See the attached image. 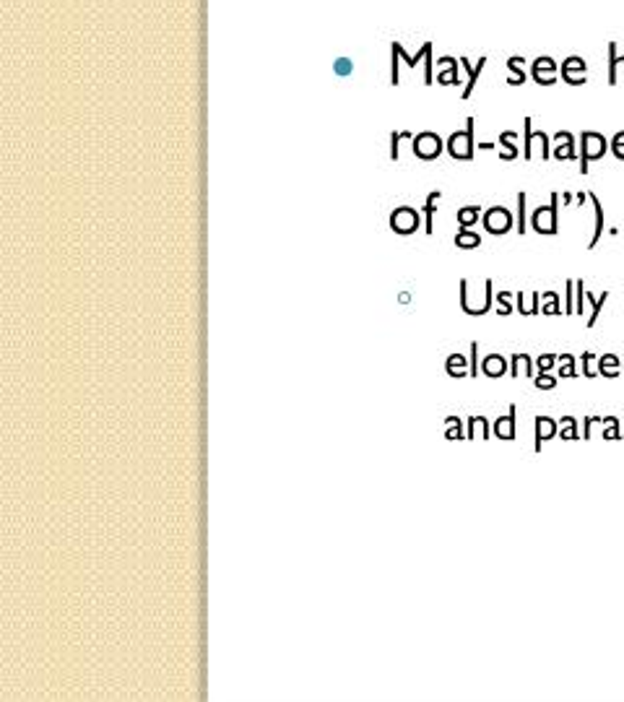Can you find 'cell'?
Masks as SVG:
<instances>
[{
    "instance_id": "cell-10",
    "label": "cell",
    "mask_w": 624,
    "mask_h": 702,
    "mask_svg": "<svg viewBox=\"0 0 624 702\" xmlns=\"http://www.w3.org/2000/svg\"><path fill=\"white\" fill-rule=\"evenodd\" d=\"M533 435H536L533 450L541 453V442H547V440H552V437L559 435V422L552 419V416H536V422H533Z\"/></svg>"
},
{
    "instance_id": "cell-20",
    "label": "cell",
    "mask_w": 624,
    "mask_h": 702,
    "mask_svg": "<svg viewBox=\"0 0 624 702\" xmlns=\"http://www.w3.org/2000/svg\"><path fill=\"white\" fill-rule=\"evenodd\" d=\"M489 435H492V424H489L484 416H471V419H468V432H466V440H476V437L489 440Z\"/></svg>"
},
{
    "instance_id": "cell-41",
    "label": "cell",
    "mask_w": 624,
    "mask_h": 702,
    "mask_svg": "<svg viewBox=\"0 0 624 702\" xmlns=\"http://www.w3.org/2000/svg\"><path fill=\"white\" fill-rule=\"evenodd\" d=\"M580 362H583V375H586V378H591V380L598 378V370H596V367H593V364H596V356L591 354V351H586V354L580 356Z\"/></svg>"
},
{
    "instance_id": "cell-48",
    "label": "cell",
    "mask_w": 624,
    "mask_h": 702,
    "mask_svg": "<svg viewBox=\"0 0 624 702\" xmlns=\"http://www.w3.org/2000/svg\"><path fill=\"white\" fill-rule=\"evenodd\" d=\"M333 68H335V73H338V76H349V73H351V60L341 58V60H335Z\"/></svg>"
},
{
    "instance_id": "cell-39",
    "label": "cell",
    "mask_w": 624,
    "mask_h": 702,
    "mask_svg": "<svg viewBox=\"0 0 624 702\" xmlns=\"http://www.w3.org/2000/svg\"><path fill=\"white\" fill-rule=\"evenodd\" d=\"M533 367L539 372H552L556 367V354H541L533 359Z\"/></svg>"
},
{
    "instance_id": "cell-46",
    "label": "cell",
    "mask_w": 624,
    "mask_h": 702,
    "mask_svg": "<svg viewBox=\"0 0 624 702\" xmlns=\"http://www.w3.org/2000/svg\"><path fill=\"white\" fill-rule=\"evenodd\" d=\"M583 299H586V284L575 281V312L583 315Z\"/></svg>"
},
{
    "instance_id": "cell-23",
    "label": "cell",
    "mask_w": 624,
    "mask_h": 702,
    "mask_svg": "<svg viewBox=\"0 0 624 702\" xmlns=\"http://www.w3.org/2000/svg\"><path fill=\"white\" fill-rule=\"evenodd\" d=\"M442 198L440 190H434L426 196V203H424V232L432 234L434 232V211H437V201Z\"/></svg>"
},
{
    "instance_id": "cell-38",
    "label": "cell",
    "mask_w": 624,
    "mask_h": 702,
    "mask_svg": "<svg viewBox=\"0 0 624 702\" xmlns=\"http://www.w3.org/2000/svg\"><path fill=\"white\" fill-rule=\"evenodd\" d=\"M533 385L539 388V390H554L556 378L554 375H549V372H539V375H533Z\"/></svg>"
},
{
    "instance_id": "cell-33",
    "label": "cell",
    "mask_w": 624,
    "mask_h": 702,
    "mask_svg": "<svg viewBox=\"0 0 624 702\" xmlns=\"http://www.w3.org/2000/svg\"><path fill=\"white\" fill-rule=\"evenodd\" d=\"M533 146H539L541 149V159H544V161L552 156V138H549L544 130H533Z\"/></svg>"
},
{
    "instance_id": "cell-44",
    "label": "cell",
    "mask_w": 624,
    "mask_h": 702,
    "mask_svg": "<svg viewBox=\"0 0 624 702\" xmlns=\"http://www.w3.org/2000/svg\"><path fill=\"white\" fill-rule=\"evenodd\" d=\"M468 375L479 378V341H471V364H468Z\"/></svg>"
},
{
    "instance_id": "cell-16",
    "label": "cell",
    "mask_w": 624,
    "mask_h": 702,
    "mask_svg": "<svg viewBox=\"0 0 624 702\" xmlns=\"http://www.w3.org/2000/svg\"><path fill=\"white\" fill-rule=\"evenodd\" d=\"M520 149H518V133L515 130H505L502 136H500V159L502 161H512V159H518Z\"/></svg>"
},
{
    "instance_id": "cell-17",
    "label": "cell",
    "mask_w": 624,
    "mask_h": 702,
    "mask_svg": "<svg viewBox=\"0 0 624 702\" xmlns=\"http://www.w3.org/2000/svg\"><path fill=\"white\" fill-rule=\"evenodd\" d=\"M390 50H396L398 58H401V63H406L409 68H416L419 63H421V60H424V58H426V55L432 53V42H424V45H421V50H419L416 55H409V53H406L404 45H401V42H393V45H390Z\"/></svg>"
},
{
    "instance_id": "cell-22",
    "label": "cell",
    "mask_w": 624,
    "mask_h": 702,
    "mask_svg": "<svg viewBox=\"0 0 624 702\" xmlns=\"http://www.w3.org/2000/svg\"><path fill=\"white\" fill-rule=\"evenodd\" d=\"M466 367H468V359H466V354H450L448 362H445V372H448L450 378H456V380H461V378H466V375H468V372H466Z\"/></svg>"
},
{
    "instance_id": "cell-50",
    "label": "cell",
    "mask_w": 624,
    "mask_h": 702,
    "mask_svg": "<svg viewBox=\"0 0 624 702\" xmlns=\"http://www.w3.org/2000/svg\"><path fill=\"white\" fill-rule=\"evenodd\" d=\"M586 201H588V193H578V196H575V203L583 206V203H586Z\"/></svg>"
},
{
    "instance_id": "cell-29",
    "label": "cell",
    "mask_w": 624,
    "mask_h": 702,
    "mask_svg": "<svg viewBox=\"0 0 624 702\" xmlns=\"http://www.w3.org/2000/svg\"><path fill=\"white\" fill-rule=\"evenodd\" d=\"M479 206H463L458 208V227L461 229H471L476 221H479Z\"/></svg>"
},
{
    "instance_id": "cell-45",
    "label": "cell",
    "mask_w": 624,
    "mask_h": 702,
    "mask_svg": "<svg viewBox=\"0 0 624 702\" xmlns=\"http://www.w3.org/2000/svg\"><path fill=\"white\" fill-rule=\"evenodd\" d=\"M559 73H562V81L570 86H583L588 81V73H572V70H559Z\"/></svg>"
},
{
    "instance_id": "cell-32",
    "label": "cell",
    "mask_w": 624,
    "mask_h": 702,
    "mask_svg": "<svg viewBox=\"0 0 624 702\" xmlns=\"http://www.w3.org/2000/svg\"><path fill=\"white\" fill-rule=\"evenodd\" d=\"M523 156L533 159V120L525 117L523 120Z\"/></svg>"
},
{
    "instance_id": "cell-5",
    "label": "cell",
    "mask_w": 624,
    "mask_h": 702,
    "mask_svg": "<svg viewBox=\"0 0 624 702\" xmlns=\"http://www.w3.org/2000/svg\"><path fill=\"white\" fill-rule=\"evenodd\" d=\"M481 224H484V229H487L489 234L502 237V234H507L512 227H515V216H512L507 208H502V206H492V208L484 211Z\"/></svg>"
},
{
    "instance_id": "cell-31",
    "label": "cell",
    "mask_w": 624,
    "mask_h": 702,
    "mask_svg": "<svg viewBox=\"0 0 624 702\" xmlns=\"http://www.w3.org/2000/svg\"><path fill=\"white\" fill-rule=\"evenodd\" d=\"M445 440H466V432H463V422L458 419V416H445Z\"/></svg>"
},
{
    "instance_id": "cell-21",
    "label": "cell",
    "mask_w": 624,
    "mask_h": 702,
    "mask_svg": "<svg viewBox=\"0 0 624 702\" xmlns=\"http://www.w3.org/2000/svg\"><path fill=\"white\" fill-rule=\"evenodd\" d=\"M619 367H622V359L617 354H603L598 356V375H603L606 380L619 378Z\"/></svg>"
},
{
    "instance_id": "cell-35",
    "label": "cell",
    "mask_w": 624,
    "mask_h": 702,
    "mask_svg": "<svg viewBox=\"0 0 624 702\" xmlns=\"http://www.w3.org/2000/svg\"><path fill=\"white\" fill-rule=\"evenodd\" d=\"M619 437H622V422H619V416H611V422L603 424V440L614 442Z\"/></svg>"
},
{
    "instance_id": "cell-51",
    "label": "cell",
    "mask_w": 624,
    "mask_h": 702,
    "mask_svg": "<svg viewBox=\"0 0 624 702\" xmlns=\"http://www.w3.org/2000/svg\"><path fill=\"white\" fill-rule=\"evenodd\" d=\"M479 149H481V151H495L497 144H479Z\"/></svg>"
},
{
    "instance_id": "cell-15",
    "label": "cell",
    "mask_w": 624,
    "mask_h": 702,
    "mask_svg": "<svg viewBox=\"0 0 624 702\" xmlns=\"http://www.w3.org/2000/svg\"><path fill=\"white\" fill-rule=\"evenodd\" d=\"M515 302H518V312L520 315H539L541 312V292H520L515 297Z\"/></svg>"
},
{
    "instance_id": "cell-4",
    "label": "cell",
    "mask_w": 624,
    "mask_h": 702,
    "mask_svg": "<svg viewBox=\"0 0 624 702\" xmlns=\"http://www.w3.org/2000/svg\"><path fill=\"white\" fill-rule=\"evenodd\" d=\"M411 151L421 161H432V159H437L445 151V141L437 133H432V130H424V133H419V136L411 138Z\"/></svg>"
},
{
    "instance_id": "cell-18",
    "label": "cell",
    "mask_w": 624,
    "mask_h": 702,
    "mask_svg": "<svg viewBox=\"0 0 624 702\" xmlns=\"http://www.w3.org/2000/svg\"><path fill=\"white\" fill-rule=\"evenodd\" d=\"M510 378H533V359L528 354L510 356Z\"/></svg>"
},
{
    "instance_id": "cell-37",
    "label": "cell",
    "mask_w": 624,
    "mask_h": 702,
    "mask_svg": "<svg viewBox=\"0 0 624 702\" xmlns=\"http://www.w3.org/2000/svg\"><path fill=\"white\" fill-rule=\"evenodd\" d=\"M409 138H414L411 130H398V133L390 136V159H393V161H398V154H401L398 144H401V141H409Z\"/></svg>"
},
{
    "instance_id": "cell-30",
    "label": "cell",
    "mask_w": 624,
    "mask_h": 702,
    "mask_svg": "<svg viewBox=\"0 0 624 702\" xmlns=\"http://www.w3.org/2000/svg\"><path fill=\"white\" fill-rule=\"evenodd\" d=\"M559 437L567 440V442H572V440L580 437L578 419H575V416H562V419H559Z\"/></svg>"
},
{
    "instance_id": "cell-9",
    "label": "cell",
    "mask_w": 624,
    "mask_h": 702,
    "mask_svg": "<svg viewBox=\"0 0 624 702\" xmlns=\"http://www.w3.org/2000/svg\"><path fill=\"white\" fill-rule=\"evenodd\" d=\"M515 427H518V406H510L505 416H497L492 424V435L500 440H515Z\"/></svg>"
},
{
    "instance_id": "cell-19",
    "label": "cell",
    "mask_w": 624,
    "mask_h": 702,
    "mask_svg": "<svg viewBox=\"0 0 624 702\" xmlns=\"http://www.w3.org/2000/svg\"><path fill=\"white\" fill-rule=\"evenodd\" d=\"M588 201L593 203V211H596V227H593V234H591V242H588V248L593 250L603 237V206H601V201L593 196V193H588Z\"/></svg>"
},
{
    "instance_id": "cell-36",
    "label": "cell",
    "mask_w": 624,
    "mask_h": 702,
    "mask_svg": "<svg viewBox=\"0 0 624 702\" xmlns=\"http://www.w3.org/2000/svg\"><path fill=\"white\" fill-rule=\"evenodd\" d=\"M559 70H572V73H588V63L580 58V55H570L567 60H562V68Z\"/></svg>"
},
{
    "instance_id": "cell-34",
    "label": "cell",
    "mask_w": 624,
    "mask_h": 702,
    "mask_svg": "<svg viewBox=\"0 0 624 702\" xmlns=\"http://www.w3.org/2000/svg\"><path fill=\"white\" fill-rule=\"evenodd\" d=\"M606 422H611V416H586L583 419V440L593 437V427H598V424L603 427Z\"/></svg>"
},
{
    "instance_id": "cell-13",
    "label": "cell",
    "mask_w": 624,
    "mask_h": 702,
    "mask_svg": "<svg viewBox=\"0 0 624 702\" xmlns=\"http://www.w3.org/2000/svg\"><path fill=\"white\" fill-rule=\"evenodd\" d=\"M606 55H609V73H606V81L609 86H617L624 78V55H619L617 42H609L606 45Z\"/></svg>"
},
{
    "instance_id": "cell-11",
    "label": "cell",
    "mask_w": 624,
    "mask_h": 702,
    "mask_svg": "<svg viewBox=\"0 0 624 702\" xmlns=\"http://www.w3.org/2000/svg\"><path fill=\"white\" fill-rule=\"evenodd\" d=\"M481 375L484 378H502V375H510V362L505 359L502 354H487L481 359Z\"/></svg>"
},
{
    "instance_id": "cell-6",
    "label": "cell",
    "mask_w": 624,
    "mask_h": 702,
    "mask_svg": "<svg viewBox=\"0 0 624 702\" xmlns=\"http://www.w3.org/2000/svg\"><path fill=\"white\" fill-rule=\"evenodd\" d=\"M419 227H421V216H419V211H414L411 206H401V208L390 213V229L401 234V237H409Z\"/></svg>"
},
{
    "instance_id": "cell-24",
    "label": "cell",
    "mask_w": 624,
    "mask_h": 702,
    "mask_svg": "<svg viewBox=\"0 0 624 702\" xmlns=\"http://www.w3.org/2000/svg\"><path fill=\"white\" fill-rule=\"evenodd\" d=\"M456 248L458 250H476V248H481L479 232H473V229H458V234H456Z\"/></svg>"
},
{
    "instance_id": "cell-47",
    "label": "cell",
    "mask_w": 624,
    "mask_h": 702,
    "mask_svg": "<svg viewBox=\"0 0 624 702\" xmlns=\"http://www.w3.org/2000/svg\"><path fill=\"white\" fill-rule=\"evenodd\" d=\"M556 375L564 380L570 378H578V370H575V362H564V364H556Z\"/></svg>"
},
{
    "instance_id": "cell-52",
    "label": "cell",
    "mask_w": 624,
    "mask_h": 702,
    "mask_svg": "<svg viewBox=\"0 0 624 702\" xmlns=\"http://www.w3.org/2000/svg\"><path fill=\"white\" fill-rule=\"evenodd\" d=\"M622 364H624V362H622Z\"/></svg>"
},
{
    "instance_id": "cell-25",
    "label": "cell",
    "mask_w": 624,
    "mask_h": 702,
    "mask_svg": "<svg viewBox=\"0 0 624 702\" xmlns=\"http://www.w3.org/2000/svg\"><path fill=\"white\" fill-rule=\"evenodd\" d=\"M523 58H518V55H512V58H507V70H510V78H507V83L510 86H523L525 83V70H523Z\"/></svg>"
},
{
    "instance_id": "cell-8",
    "label": "cell",
    "mask_w": 624,
    "mask_h": 702,
    "mask_svg": "<svg viewBox=\"0 0 624 702\" xmlns=\"http://www.w3.org/2000/svg\"><path fill=\"white\" fill-rule=\"evenodd\" d=\"M552 156L556 161H572V159L578 156V149H575V136H572L570 130H556L554 136H552Z\"/></svg>"
},
{
    "instance_id": "cell-27",
    "label": "cell",
    "mask_w": 624,
    "mask_h": 702,
    "mask_svg": "<svg viewBox=\"0 0 624 702\" xmlns=\"http://www.w3.org/2000/svg\"><path fill=\"white\" fill-rule=\"evenodd\" d=\"M586 299H588V302H591V315H588V328H593V325L598 323V317H601L603 304H606V299H609V292H603L601 297H593V294H588V292H586Z\"/></svg>"
},
{
    "instance_id": "cell-43",
    "label": "cell",
    "mask_w": 624,
    "mask_h": 702,
    "mask_svg": "<svg viewBox=\"0 0 624 702\" xmlns=\"http://www.w3.org/2000/svg\"><path fill=\"white\" fill-rule=\"evenodd\" d=\"M609 146H611V154H614L619 161H624V130H619L617 136L611 138Z\"/></svg>"
},
{
    "instance_id": "cell-26",
    "label": "cell",
    "mask_w": 624,
    "mask_h": 702,
    "mask_svg": "<svg viewBox=\"0 0 624 702\" xmlns=\"http://www.w3.org/2000/svg\"><path fill=\"white\" fill-rule=\"evenodd\" d=\"M515 232L523 237L528 232V196L518 193V213H515Z\"/></svg>"
},
{
    "instance_id": "cell-12",
    "label": "cell",
    "mask_w": 624,
    "mask_h": 702,
    "mask_svg": "<svg viewBox=\"0 0 624 702\" xmlns=\"http://www.w3.org/2000/svg\"><path fill=\"white\" fill-rule=\"evenodd\" d=\"M487 58H479V63H471L468 58H461V65H463L466 70H468V81H466V86H463V91H461V97L463 99H471V94H473V89H476V83H479V76H481V70L487 68Z\"/></svg>"
},
{
    "instance_id": "cell-28",
    "label": "cell",
    "mask_w": 624,
    "mask_h": 702,
    "mask_svg": "<svg viewBox=\"0 0 624 702\" xmlns=\"http://www.w3.org/2000/svg\"><path fill=\"white\" fill-rule=\"evenodd\" d=\"M541 312L544 315H562V302L556 292H541Z\"/></svg>"
},
{
    "instance_id": "cell-1",
    "label": "cell",
    "mask_w": 624,
    "mask_h": 702,
    "mask_svg": "<svg viewBox=\"0 0 624 702\" xmlns=\"http://www.w3.org/2000/svg\"><path fill=\"white\" fill-rule=\"evenodd\" d=\"M531 229L544 237H554L559 232V193H552L547 206H539L528 219Z\"/></svg>"
},
{
    "instance_id": "cell-2",
    "label": "cell",
    "mask_w": 624,
    "mask_h": 702,
    "mask_svg": "<svg viewBox=\"0 0 624 702\" xmlns=\"http://www.w3.org/2000/svg\"><path fill=\"white\" fill-rule=\"evenodd\" d=\"M606 151H611V146L601 133H596V130H583V136H580V174L591 172V166L588 164L603 159Z\"/></svg>"
},
{
    "instance_id": "cell-7",
    "label": "cell",
    "mask_w": 624,
    "mask_h": 702,
    "mask_svg": "<svg viewBox=\"0 0 624 702\" xmlns=\"http://www.w3.org/2000/svg\"><path fill=\"white\" fill-rule=\"evenodd\" d=\"M531 78L539 83V86H554L556 78H559V65H556L554 58L539 55V58L531 63Z\"/></svg>"
},
{
    "instance_id": "cell-14",
    "label": "cell",
    "mask_w": 624,
    "mask_h": 702,
    "mask_svg": "<svg viewBox=\"0 0 624 702\" xmlns=\"http://www.w3.org/2000/svg\"><path fill=\"white\" fill-rule=\"evenodd\" d=\"M458 63L461 60H456V58H450V55H445V58H440L437 60V83L440 86H458Z\"/></svg>"
},
{
    "instance_id": "cell-49",
    "label": "cell",
    "mask_w": 624,
    "mask_h": 702,
    "mask_svg": "<svg viewBox=\"0 0 624 702\" xmlns=\"http://www.w3.org/2000/svg\"><path fill=\"white\" fill-rule=\"evenodd\" d=\"M572 201H575V196H572V193H562V203L564 206H570Z\"/></svg>"
},
{
    "instance_id": "cell-40",
    "label": "cell",
    "mask_w": 624,
    "mask_h": 702,
    "mask_svg": "<svg viewBox=\"0 0 624 702\" xmlns=\"http://www.w3.org/2000/svg\"><path fill=\"white\" fill-rule=\"evenodd\" d=\"M497 315H512V307H510V299H512V294L510 292H497Z\"/></svg>"
},
{
    "instance_id": "cell-42",
    "label": "cell",
    "mask_w": 624,
    "mask_h": 702,
    "mask_svg": "<svg viewBox=\"0 0 624 702\" xmlns=\"http://www.w3.org/2000/svg\"><path fill=\"white\" fill-rule=\"evenodd\" d=\"M564 289H567V292H564V312H567V315H575V281H567Z\"/></svg>"
},
{
    "instance_id": "cell-3",
    "label": "cell",
    "mask_w": 624,
    "mask_h": 702,
    "mask_svg": "<svg viewBox=\"0 0 624 702\" xmlns=\"http://www.w3.org/2000/svg\"><path fill=\"white\" fill-rule=\"evenodd\" d=\"M473 128H476V120L468 117V120H466V128L456 130V133L445 141V151H448L453 159H458V161H471L473 159V151H476V144H473Z\"/></svg>"
}]
</instances>
